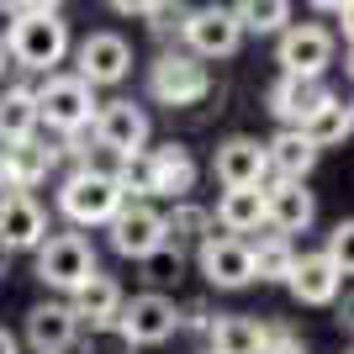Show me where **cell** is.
I'll use <instances>...</instances> for the list:
<instances>
[{
    "mask_svg": "<svg viewBox=\"0 0 354 354\" xmlns=\"http://www.w3.org/2000/svg\"><path fill=\"white\" fill-rule=\"evenodd\" d=\"M153 6H159V0H111V11H117V16H148Z\"/></svg>",
    "mask_w": 354,
    "mask_h": 354,
    "instance_id": "33",
    "label": "cell"
},
{
    "mask_svg": "<svg viewBox=\"0 0 354 354\" xmlns=\"http://www.w3.org/2000/svg\"><path fill=\"white\" fill-rule=\"evenodd\" d=\"M143 265H148V275H153V281H175V275H180V249H175V243H164V249L148 254Z\"/></svg>",
    "mask_w": 354,
    "mask_h": 354,
    "instance_id": "31",
    "label": "cell"
},
{
    "mask_svg": "<svg viewBox=\"0 0 354 354\" xmlns=\"http://www.w3.org/2000/svg\"><path fill=\"white\" fill-rule=\"evenodd\" d=\"M0 74H6V43H0Z\"/></svg>",
    "mask_w": 354,
    "mask_h": 354,
    "instance_id": "39",
    "label": "cell"
},
{
    "mask_svg": "<svg viewBox=\"0 0 354 354\" xmlns=\"http://www.w3.org/2000/svg\"><path fill=\"white\" fill-rule=\"evenodd\" d=\"M207 354H212V349H207Z\"/></svg>",
    "mask_w": 354,
    "mask_h": 354,
    "instance_id": "40",
    "label": "cell"
},
{
    "mask_svg": "<svg viewBox=\"0 0 354 354\" xmlns=\"http://www.w3.org/2000/svg\"><path fill=\"white\" fill-rule=\"evenodd\" d=\"M122 301H127V296H122V286L111 281V275H101V270H95L80 291H69V312H74V323H80V328H85V323H90V328H117Z\"/></svg>",
    "mask_w": 354,
    "mask_h": 354,
    "instance_id": "19",
    "label": "cell"
},
{
    "mask_svg": "<svg viewBox=\"0 0 354 354\" xmlns=\"http://www.w3.org/2000/svg\"><path fill=\"white\" fill-rule=\"evenodd\" d=\"M95 275V249L80 233H53L37 243V281L53 291H80Z\"/></svg>",
    "mask_w": 354,
    "mask_h": 354,
    "instance_id": "4",
    "label": "cell"
},
{
    "mask_svg": "<svg viewBox=\"0 0 354 354\" xmlns=\"http://www.w3.org/2000/svg\"><path fill=\"white\" fill-rule=\"evenodd\" d=\"M90 127H95V143H101L106 153H117V159L143 153V143H148V111L133 106V101H106Z\"/></svg>",
    "mask_w": 354,
    "mask_h": 354,
    "instance_id": "10",
    "label": "cell"
},
{
    "mask_svg": "<svg viewBox=\"0 0 354 354\" xmlns=\"http://www.w3.org/2000/svg\"><path fill=\"white\" fill-rule=\"evenodd\" d=\"M291 259H296V249H291V238H281V233H270V238H259V243H249L254 281H286Z\"/></svg>",
    "mask_w": 354,
    "mask_h": 354,
    "instance_id": "28",
    "label": "cell"
},
{
    "mask_svg": "<svg viewBox=\"0 0 354 354\" xmlns=\"http://www.w3.org/2000/svg\"><path fill=\"white\" fill-rule=\"evenodd\" d=\"M148 16H153V32H159V37H169V32H180V21H185V6H169V0H159Z\"/></svg>",
    "mask_w": 354,
    "mask_h": 354,
    "instance_id": "32",
    "label": "cell"
},
{
    "mask_svg": "<svg viewBox=\"0 0 354 354\" xmlns=\"http://www.w3.org/2000/svg\"><path fill=\"white\" fill-rule=\"evenodd\" d=\"M180 37L191 43L196 59H227V53H238V43H243V27L233 21L227 6H201V11H185Z\"/></svg>",
    "mask_w": 354,
    "mask_h": 354,
    "instance_id": "8",
    "label": "cell"
},
{
    "mask_svg": "<svg viewBox=\"0 0 354 354\" xmlns=\"http://www.w3.org/2000/svg\"><path fill=\"white\" fill-rule=\"evenodd\" d=\"M16 6H21V11H37V16H53V11H59V0H16Z\"/></svg>",
    "mask_w": 354,
    "mask_h": 354,
    "instance_id": "34",
    "label": "cell"
},
{
    "mask_svg": "<svg viewBox=\"0 0 354 354\" xmlns=\"http://www.w3.org/2000/svg\"><path fill=\"white\" fill-rule=\"evenodd\" d=\"M111 249L122 254V259H148L153 249H164L169 243V227H164V212L148 207V201H122V212L111 222Z\"/></svg>",
    "mask_w": 354,
    "mask_h": 354,
    "instance_id": "7",
    "label": "cell"
},
{
    "mask_svg": "<svg viewBox=\"0 0 354 354\" xmlns=\"http://www.w3.org/2000/svg\"><path fill=\"white\" fill-rule=\"evenodd\" d=\"M133 69V48H127V37H117V32H90L85 43H80V80H85L90 90L95 85H117L122 74Z\"/></svg>",
    "mask_w": 354,
    "mask_h": 354,
    "instance_id": "12",
    "label": "cell"
},
{
    "mask_svg": "<svg viewBox=\"0 0 354 354\" xmlns=\"http://www.w3.org/2000/svg\"><path fill=\"white\" fill-rule=\"evenodd\" d=\"M212 354H259V323L254 317H238V312H217L207 323Z\"/></svg>",
    "mask_w": 354,
    "mask_h": 354,
    "instance_id": "25",
    "label": "cell"
},
{
    "mask_svg": "<svg viewBox=\"0 0 354 354\" xmlns=\"http://www.w3.org/2000/svg\"><path fill=\"white\" fill-rule=\"evenodd\" d=\"M323 101H328L323 80H307V74H281V80L270 85V117L286 122V127H301Z\"/></svg>",
    "mask_w": 354,
    "mask_h": 354,
    "instance_id": "16",
    "label": "cell"
},
{
    "mask_svg": "<svg viewBox=\"0 0 354 354\" xmlns=\"http://www.w3.org/2000/svg\"><path fill=\"white\" fill-rule=\"evenodd\" d=\"M32 133H37V101L27 85H16L0 95V143H21Z\"/></svg>",
    "mask_w": 354,
    "mask_h": 354,
    "instance_id": "26",
    "label": "cell"
},
{
    "mask_svg": "<svg viewBox=\"0 0 354 354\" xmlns=\"http://www.w3.org/2000/svg\"><path fill=\"white\" fill-rule=\"evenodd\" d=\"M286 286H291V296L301 301V307H328V301L339 296L344 275L328 265L323 254H296L291 270H286Z\"/></svg>",
    "mask_w": 354,
    "mask_h": 354,
    "instance_id": "18",
    "label": "cell"
},
{
    "mask_svg": "<svg viewBox=\"0 0 354 354\" xmlns=\"http://www.w3.org/2000/svg\"><path fill=\"white\" fill-rule=\"evenodd\" d=\"M296 133L307 138L317 153H323V148H339V143H349V133H354V111L339 101V95H328V101L317 106V111H312V117L301 122Z\"/></svg>",
    "mask_w": 354,
    "mask_h": 354,
    "instance_id": "24",
    "label": "cell"
},
{
    "mask_svg": "<svg viewBox=\"0 0 354 354\" xmlns=\"http://www.w3.org/2000/svg\"><path fill=\"white\" fill-rule=\"evenodd\" d=\"M27 339L37 354H64L74 339H80V323H74L69 301H37L27 312Z\"/></svg>",
    "mask_w": 354,
    "mask_h": 354,
    "instance_id": "21",
    "label": "cell"
},
{
    "mask_svg": "<svg viewBox=\"0 0 354 354\" xmlns=\"http://www.w3.org/2000/svg\"><path fill=\"white\" fill-rule=\"evenodd\" d=\"M212 175L222 180V191L233 185H270V164H265V143L259 138H227L212 159Z\"/></svg>",
    "mask_w": 354,
    "mask_h": 354,
    "instance_id": "14",
    "label": "cell"
},
{
    "mask_svg": "<svg viewBox=\"0 0 354 354\" xmlns=\"http://www.w3.org/2000/svg\"><path fill=\"white\" fill-rule=\"evenodd\" d=\"M217 227L222 233H259L265 227V185H233L217 196Z\"/></svg>",
    "mask_w": 354,
    "mask_h": 354,
    "instance_id": "22",
    "label": "cell"
},
{
    "mask_svg": "<svg viewBox=\"0 0 354 354\" xmlns=\"http://www.w3.org/2000/svg\"><path fill=\"white\" fill-rule=\"evenodd\" d=\"M349 249H354V222L344 217L339 227L328 233V249H323V259H328L333 270H339V275H349Z\"/></svg>",
    "mask_w": 354,
    "mask_h": 354,
    "instance_id": "29",
    "label": "cell"
},
{
    "mask_svg": "<svg viewBox=\"0 0 354 354\" xmlns=\"http://www.w3.org/2000/svg\"><path fill=\"white\" fill-rule=\"evenodd\" d=\"M53 159H59V148L37 143V133H32V138H21V143H6V153H0V180H6L11 191H32L37 180H48Z\"/></svg>",
    "mask_w": 354,
    "mask_h": 354,
    "instance_id": "20",
    "label": "cell"
},
{
    "mask_svg": "<svg viewBox=\"0 0 354 354\" xmlns=\"http://www.w3.org/2000/svg\"><path fill=\"white\" fill-rule=\"evenodd\" d=\"M6 53H11L21 69L48 74L53 64H64V53H69V27H64L59 16L21 11V16H11V32H6Z\"/></svg>",
    "mask_w": 354,
    "mask_h": 354,
    "instance_id": "2",
    "label": "cell"
},
{
    "mask_svg": "<svg viewBox=\"0 0 354 354\" xmlns=\"http://www.w3.org/2000/svg\"><path fill=\"white\" fill-rule=\"evenodd\" d=\"M6 270H11V249L0 243V281H6Z\"/></svg>",
    "mask_w": 354,
    "mask_h": 354,
    "instance_id": "38",
    "label": "cell"
},
{
    "mask_svg": "<svg viewBox=\"0 0 354 354\" xmlns=\"http://www.w3.org/2000/svg\"><path fill=\"white\" fill-rule=\"evenodd\" d=\"M148 180H153V196H169V201H185L196 191V159L185 143H164L148 148Z\"/></svg>",
    "mask_w": 354,
    "mask_h": 354,
    "instance_id": "17",
    "label": "cell"
},
{
    "mask_svg": "<svg viewBox=\"0 0 354 354\" xmlns=\"http://www.w3.org/2000/svg\"><path fill=\"white\" fill-rule=\"evenodd\" d=\"M259 354H301V339L286 323H259Z\"/></svg>",
    "mask_w": 354,
    "mask_h": 354,
    "instance_id": "30",
    "label": "cell"
},
{
    "mask_svg": "<svg viewBox=\"0 0 354 354\" xmlns=\"http://www.w3.org/2000/svg\"><path fill=\"white\" fill-rule=\"evenodd\" d=\"M312 6H317V11H344L349 0H312Z\"/></svg>",
    "mask_w": 354,
    "mask_h": 354,
    "instance_id": "37",
    "label": "cell"
},
{
    "mask_svg": "<svg viewBox=\"0 0 354 354\" xmlns=\"http://www.w3.org/2000/svg\"><path fill=\"white\" fill-rule=\"evenodd\" d=\"M0 354H21V349H16V339L6 333V328H0Z\"/></svg>",
    "mask_w": 354,
    "mask_h": 354,
    "instance_id": "36",
    "label": "cell"
},
{
    "mask_svg": "<svg viewBox=\"0 0 354 354\" xmlns=\"http://www.w3.org/2000/svg\"><path fill=\"white\" fill-rule=\"evenodd\" d=\"M48 238V212L37 207L32 191H6L0 196V243L6 249H37Z\"/></svg>",
    "mask_w": 354,
    "mask_h": 354,
    "instance_id": "13",
    "label": "cell"
},
{
    "mask_svg": "<svg viewBox=\"0 0 354 354\" xmlns=\"http://www.w3.org/2000/svg\"><path fill=\"white\" fill-rule=\"evenodd\" d=\"M175 328H180V312H175V301L159 296V291L133 296V301H122V312H117V333L127 339V349H153V344L175 339Z\"/></svg>",
    "mask_w": 354,
    "mask_h": 354,
    "instance_id": "6",
    "label": "cell"
},
{
    "mask_svg": "<svg viewBox=\"0 0 354 354\" xmlns=\"http://www.w3.org/2000/svg\"><path fill=\"white\" fill-rule=\"evenodd\" d=\"M265 164H270V175H281V180H307L312 164H317V148L296 133V127H281V133L265 143Z\"/></svg>",
    "mask_w": 354,
    "mask_h": 354,
    "instance_id": "23",
    "label": "cell"
},
{
    "mask_svg": "<svg viewBox=\"0 0 354 354\" xmlns=\"http://www.w3.org/2000/svg\"><path fill=\"white\" fill-rule=\"evenodd\" d=\"M32 101H37V127H53V133H85L90 122H95V90L80 80V74H48V85L32 90Z\"/></svg>",
    "mask_w": 354,
    "mask_h": 354,
    "instance_id": "3",
    "label": "cell"
},
{
    "mask_svg": "<svg viewBox=\"0 0 354 354\" xmlns=\"http://www.w3.org/2000/svg\"><path fill=\"white\" fill-rule=\"evenodd\" d=\"M185 323H191V328H207L212 317H207V307H191V312H185Z\"/></svg>",
    "mask_w": 354,
    "mask_h": 354,
    "instance_id": "35",
    "label": "cell"
},
{
    "mask_svg": "<svg viewBox=\"0 0 354 354\" xmlns=\"http://www.w3.org/2000/svg\"><path fill=\"white\" fill-rule=\"evenodd\" d=\"M196 259H201V275H207L212 286H222V291H243V286H254L249 243L233 238V233H207Z\"/></svg>",
    "mask_w": 354,
    "mask_h": 354,
    "instance_id": "9",
    "label": "cell"
},
{
    "mask_svg": "<svg viewBox=\"0 0 354 354\" xmlns=\"http://www.w3.org/2000/svg\"><path fill=\"white\" fill-rule=\"evenodd\" d=\"M227 11H233V21L243 32H259V37L291 27V0H233Z\"/></svg>",
    "mask_w": 354,
    "mask_h": 354,
    "instance_id": "27",
    "label": "cell"
},
{
    "mask_svg": "<svg viewBox=\"0 0 354 354\" xmlns=\"http://www.w3.org/2000/svg\"><path fill=\"white\" fill-rule=\"evenodd\" d=\"M312 217H317V201H312V191L301 180H275V185H265V227L291 238V233H301V227H312Z\"/></svg>",
    "mask_w": 354,
    "mask_h": 354,
    "instance_id": "15",
    "label": "cell"
},
{
    "mask_svg": "<svg viewBox=\"0 0 354 354\" xmlns=\"http://www.w3.org/2000/svg\"><path fill=\"white\" fill-rule=\"evenodd\" d=\"M122 185L111 180V169H74L59 191V212L74 222V227H106V222L122 212Z\"/></svg>",
    "mask_w": 354,
    "mask_h": 354,
    "instance_id": "1",
    "label": "cell"
},
{
    "mask_svg": "<svg viewBox=\"0 0 354 354\" xmlns=\"http://www.w3.org/2000/svg\"><path fill=\"white\" fill-rule=\"evenodd\" d=\"M212 90V74L196 53H159L148 69V95L159 106H196Z\"/></svg>",
    "mask_w": 354,
    "mask_h": 354,
    "instance_id": "5",
    "label": "cell"
},
{
    "mask_svg": "<svg viewBox=\"0 0 354 354\" xmlns=\"http://www.w3.org/2000/svg\"><path fill=\"white\" fill-rule=\"evenodd\" d=\"M328 64H333V32L312 27V21L281 32V74H307V80H323Z\"/></svg>",
    "mask_w": 354,
    "mask_h": 354,
    "instance_id": "11",
    "label": "cell"
}]
</instances>
